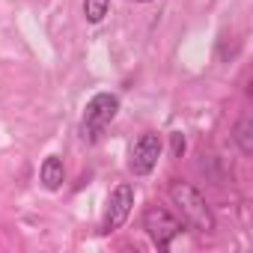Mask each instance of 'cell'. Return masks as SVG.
Returning a JSON list of instances; mask_svg holds the SVG:
<instances>
[{"label": "cell", "instance_id": "obj_5", "mask_svg": "<svg viewBox=\"0 0 253 253\" xmlns=\"http://www.w3.org/2000/svg\"><path fill=\"white\" fill-rule=\"evenodd\" d=\"M161 152H164V140L155 131H143L128 149V170L134 176H149L158 167Z\"/></svg>", "mask_w": 253, "mask_h": 253}, {"label": "cell", "instance_id": "obj_3", "mask_svg": "<svg viewBox=\"0 0 253 253\" xmlns=\"http://www.w3.org/2000/svg\"><path fill=\"white\" fill-rule=\"evenodd\" d=\"M143 229L149 235V241L158 247V250H170V244L182 235L185 229V220L176 217L170 209L164 206H146L143 211Z\"/></svg>", "mask_w": 253, "mask_h": 253}, {"label": "cell", "instance_id": "obj_8", "mask_svg": "<svg viewBox=\"0 0 253 253\" xmlns=\"http://www.w3.org/2000/svg\"><path fill=\"white\" fill-rule=\"evenodd\" d=\"M110 12V0H84V18L89 24H101Z\"/></svg>", "mask_w": 253, "mask_h": 253}, {"label": "cell", "instance_id": "obj_7", "mask_svg": "<svg viewBox=\"0 0 253 253\" xmlns=\"http://www.w3.org/2000/svg\"><path fill=\"white\" fill-rule=\"evenodd\" d=\"M232 140L238 143V149H241V155L247 158V155H253V119L250 116H241L238 122H235V128H232Z\"/></svg>", "mask_w": 253, "mask_h": 253}, {"label": "cell", "instance_id": "obj_6", "mask_svg": "<svg viewBox=\"0 0 253 253\" xmlns=\"http://www.w3.org/2000/svg\"><path fill=\"white\" fill-rule=\"evenodd\" d=\"M39 182H42V188H48V191H60V188H63V182H66V164H63L60 155H48V158L42 161V167H39Z\"/></svg>", "mask_w": 253, "mask_h": 253}, {"label": "cell", "instance_id": "obj_10", "mask_svg": "<svg viewBox=\"0 0 253 253\" xmlns=\"http://www.w3.org/2000/svg\"><path fill=\"white\" fill-rule=\"evenodd\" d=\"M134 3H152V0H134Z\"/></svg>", "mask_w": 253, "mask_h": 253}, {"label": "cell", "instance_id": "obj_4", "mask_svg": "<svg viewBox=\"0 0 253 253\" xmlns=\"http://www.w3.org/2000/svg\"><path fill=\"white\" fill-rule=\"evenodd\" d=\"M131 209H134V185L122 182V185H116V188L110 191V197H107V206H104L98 232H101V235H110V232L122 229V223L128 220V214H131Z\"/></svg>", "mask_w": 253, "mask_h": 253}, {"label": "cell", "instance_id": "obj_1", "mask_svg": "<svg viewBox=\"0 0 253 253\" xmlns=\"http://www.w3.org/2000/svg\"><path fill=\"white\" fill-rule=\"evenodd\" d=\"M167 194H170L173 206L179 209L185 226H191V229H197V232H206V235L214 232V214H211L206 197H203L191 182H185V179H173L170 188H167Z\"/></svg>", "mask_w": 253, "mask_h": 253}, {"label": "cell", "instance_id": "obj_2", "mask_svg": "<svg viewBox=\"0 0 253 253\" xmlns=\"http://www.w3.org/2000/svg\"><path fill=\"white\" fill-rule=\"evenodd\" d=\"M119 113V95L116 92H95L86 107H84V116H81V137L86 143H98L104 128L116 119Z\"/></svg>", "mask_w": 253, "mask_h": 253}, {"label": "cell", "instance_id": "obj_9", "mask_svg": "<svg viewBox=\"0 0 253 253\" xmlns=\"http://www.w3.org/2000/svg\"><path fill=\"white\" fill-rule=\"evenodd\" d=\"M185 149H188L185 134H182V131H173V134H170V152H173V158H182Z\"/></svg>", "mask_w": 253, "mask_h": 253}]
</instances>
